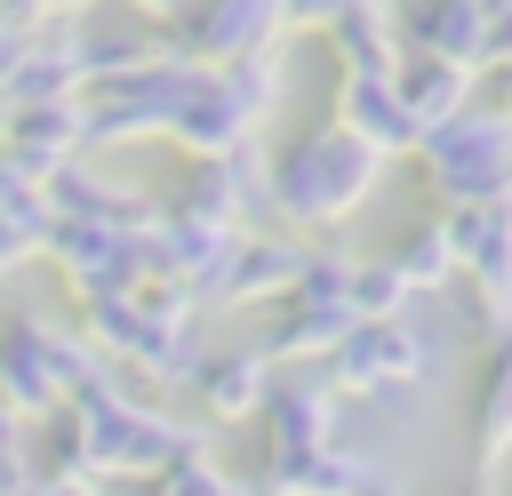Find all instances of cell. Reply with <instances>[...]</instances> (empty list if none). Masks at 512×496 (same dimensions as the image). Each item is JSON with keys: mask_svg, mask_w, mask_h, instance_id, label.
Segmentation results:
<instances>
[{"mask_svg": "<svg viewBox=\"0 0 512 496\" xmlns=\"http://www.w3.org/2000/svg\"><path fill=\"white\" fill-rule=\"evenodd\" d=\"M376 152L352 136V128H320L304 136L288 160H272V208L288 224H328V216H352L376 184Z\"/></svg>", "mask_w": 512, "mask_h": 496, "instance_id": "6da1fadb", "label": "cell"}, {"mask_svg": "<svg viewBox=\"0 0 512 496\" xmlns=\"http://www.w3.org/2000/svg\"><path fill=\"white\" fill-rule=\"evenodd\" d=\"M424 152V176L448 208H472V200H496L512 192V112H488V104H456L448 120H432L416 136Z\"/></svg>", "mask_w": 512, "mask_h": 496, "instance_id": "7a4b0ae2", "label": "cell"}, {"mask_svg": "<svg viewBox=\"0 0 512 496\" xmlns=\"http://www.w3.org/2000/svg\"><path fill=\"white\" fill-rule=\"evenodd\" d=\"M336 128H352L376 160H400V152H416V120H408V104L392 96V80L384 72H344V88H336Z\"/></svg>", "mask_w": 512, "mask_h": 496, "instance_id": "3957f363", "label": "cell"}, {"mask_svg": "<svg viewBox=\"0 0 512 496\" xmlns=\"http://www.w3.org/2000/svg\"><path fill=\"white\" fill-rule=\"evenodd\" d=\"M272 40H288V0H208L184 32V48L200 64H224V56H248Z\"/></svg>", "mask_w": 512, "mask_h": 496, "instance_id": "277c9868", "label": "cell"}, {"mask_svg": "<svg viewBox=\"0 0 512 496\" xmlns=\"http://www.w3.org/2000/svg\"><path fill=\"white\" fill-rule=\"evenodd\" d=\"M320 40H328V56H336L344 72H392L400 48H408L392 0H344V8L320 24Z\"/></svg>", "mask_w": 512, "mask_h": 496, "instance_id": "5b68a950", "label": "cell"}, {"mask_svg": "<svg viewBox=\"0 0 512 496\" xmlns=\"http://www.w3.org/2000/svg\"><path fill=\"white\" fill-rule=\"evenodd\" d=\"M392 80V96L408 104V120L416 128H432V120H448L456 104H472V64H448V56H432V48H400V64L384 72Z\"/></svg>", "mask_w": 512, "mask_h": 496, "instance_id": "8992f818", "label": "cell"}, {"mask_svg": "<svg viewBox=\"0 0 512 496\" xmlns=\"http://www.w3.org/2000/svg\"><path fill=\"white\" fill-rule=\"evenodd\" d=\"M208 80L248 112V120H264L272 104H280V88H288V56H280V40L272 48H248V56H224V64H208Z\"/></svg>", "mask_w": 512, "mask_h": 496, "instance_id": "52a82bcc", "label": "cell"}, {"mask_svg": "<svg viewBox=\"0 0 512 496\" xmlns=\"http://www.w3.org/2000/svg\"><path fill=\"white\" fill-rule=\"evenodd\" d=\"M264 392H272V376H264V360H256V352L216 360V368L200 376V400H208L216 416H248V408H264Z\"/></svg>", "mask_w": 512, "mask_h": 496, "instance_id": "ba28073f", "label": "cell"}, {"mask_svg": "<svg viewBox=\"0 0 512 496\" xmlns=\"http://www.w3.org/2000/svg\"><path fill=\"white\" fill-rule=\"evenodd\" d=\"M392 264H400V280H408V288H440V280L464 264V248H456V224H448V216H440V224H424V232H416V240H408Z\"/></svg>", "mask_w": 512, "mask_h": 496, "instance_id": "9c48e42d", "label": "cell"}, {"mask_svg": "<svg viewBox=\"0 0 512 496\" xmlns=\"http://www.w3.org/2000/svg\"><path fill=\"white\" fill-rule=\"evenodd\" d=\"M328 392H280L272 400V448H320L328 440Z\"/></svg>", "mask_w": 512, "mask_h": 496, "instance_id": "30bf717a", "label": "cell"}, {"mask_svg": "<svg viewBox=\"0 0 512 496\" xmlns=\"http://www.w3.org/2000/svg\"><path fill=\"white\" fill-rule=\"evenodd\" d=\"M504 448H512V344H504V360L488 376V400H480V456L496 464Z\"/></svg>", "mask_w": 512, "mask_h": 496, "instance_id": "8fae6325", "label": "cell"}, {"mask_svg": "<svg viewBox=\"0 0 512 496\" xmlns=\"http://www.w3.org/2000/svg\"><path fill=\"white\" fill-rule=\"evenodd\" d=\"M160 472H168V480H160V496H232V480H224L208 456H192V448H176Z\"/></svg>", "mask_w": 512, "mask_h": 496, "instance_id": "7c38bea8", "label": "cell"}, {"mask_svg": "<svg viewBox=\"0 0 512 496\" xmlns=\"http://www.w3.org/2000/svg\"><path fill=\"white\" fill-rule=\"evenodd\" d=\"M8 16H24V24H64V16H88L96 0H0Z\"/></svg>", "mask_w": 512, "mask_h": 496, "instance_id": "4fadbf2b", "label": "cell"}, {"mask_svg": "<svg viewBox=\"0 0 512 496\" xmlns=\"http://www.w3.org/2000/svg\"><path fill=\"white\" fill-rule=\"evenodd\" d=\"M24 48H32V24H24V16H8V8H0V80H8V64H16V56H24Z\"/></svg>", "mask_w": 512, "mask_h": 496, "instance_id": "5bb4252c", "label": "cell"}, {"mask_svg": "<svg viewBox=\"0 0 512 496\" xmlns=\"http://www.w3.org/2000/svg\"><path fill=\"white\" fill-rule=\"evenodd\" d=\"M336 8H344V0H288V32H320Z\"/></svg>", "mask_w": 512, "mask_h": 496, "instance_id": "9a60e30c", "label": "cell"}, {"mask_svg": "<svg viewBox=\"0 0 512 496\" xmlns=\"http://www.w3.org/2000/svg\"><path fill=\"white\" fill-rule=\"evenodd\" d=\"M120 8H128V16H144V24H168L184 0H120Z\"/></svg>", "mask_w": 512, "mask_h": 496, "instance_id": "2e32d148", "label": "cell"}, {"mask_svg": "<svg viewBox=\"0 0 512 496\" xmlns=\"http://www.w3.org/2000/svg\"><path fill=\"white\" fill-rule=\"evenodd\" d=\"M504 72H512V64H504Z\"/></svg>", "mask_w": 512, "mask_h": 496, "instance_id": "e0dca14e", "label": "cell"}]
</instances>
